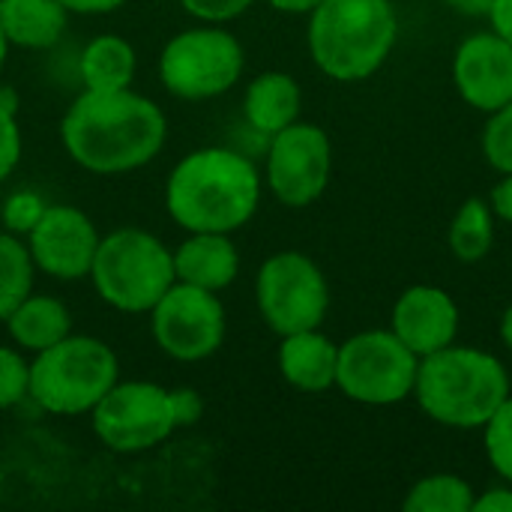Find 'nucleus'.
I'll return each mask as SVG.
<instances>
[{"instance_id": "cd10ccee", "label": "nucleus", "mask_w": 512, "mask_h": 512, "mask_svg": "<svg viewBox=\"0 0 512 512\" xmlns=\"http://www.w3.org/2000/svg\"><path fill=\"white\" fill-rule=\"evenodd\" d=\"M45 198L33 189H18L12 192L6 201H3V210H0V219H3V228L9 234H18V237H27L33 231V225L42 219L45 213Z\"/></svg>"}, {"instance_id": "2f4dec72", "label": "nucleus", "mask_w": 512, "mask_h": 512, "mask_svg": "<svg viewBox=\"0 0 512 512\" xmlns=\"http://www.w3.org/2000/svg\"><path fill=\"white\" fill-rule=\"evenodd\" d=\"M471 512H512V483L510 486H495V489L477 495Z\"/></svg>"}, {"instance_id": "bb28decb", "label": "nucleus", "mask_w": 512, "mask_h": 512, "mask_svg": "<svg viewBox=\"0 0 512 512\" xmlns=\"http://www.w3.org/2000/svg\"><path fill=\"white\" fill-rule=\"evenodd\" d=\"M483 429H486V456L492 468L507 483H512V393Z\"/></svg>"}, {"instance_id": "a878e982", "label": "nucleus", "mask_w": 512, "mask_h": 512, "mask_svg": "<svg viewBox=\"0 0 512 512\" xmlns=\"http://www.w3.org/2000/svg\"><path fill=\"white\" fill-rule=\"evenodd\" d=\"M30 399V363L21 348L0 345V411H9Z\"/></svg>"}, {"instance_id": "7ed1b4c3", "label": "nucleus", "mask_w": 512, "mask_h": 512, "mask_svg": "<svg viewBox=\"0 0 512 512\" xmlns=\"http://www.w3.org/2000/svg\"><path fill=\"white\" fill-rule=\"evenodd\" d=\"M414 396L441 426L483 429L510 399V375L489 351L447 345L420 360Z\"/></svg>"}, {"instance_id": "dca6fc26", "label": "nucleus", "mask_w": 512, "mask_h": 512, "mask_svg": "<svg viewBox=\"0 0 512 512\" xmlns=\"http://www.w3.org/2000/svg\"><path fill=\"white\" fill-rule=\"evenodd\" d=\"M174 273H177V282L219 294L237 279L240 252H237L231 234L192 231L174 249Z\"/></svg>"}, {"instance_id": "9b49d317", "label": "nucleus", "mask_w": 512, "mask_h": 512, "mask_svg": "<svg viewBox=\"0 0 512 512\" xmlns=\"http://www.w3.org/2000/svg\"><path fill=\"white\" fill-rule=\"evenodd\" d=\"M225 306L216 291L174 282L150 309V330L162 354L180 363L213 357L225 342Z\"/></svg>"}, {"instance_id": "7c9ffc66", "label": "nucleus", "mask_w": 512, "mask_h": 512, "mask_svg": "<svg viewBox=\"0 0 512 512\" xmlns=\"http://www.w3.org/2000/svg\"><path fill=\"white\" fill-rule=\"evenodd\" d=\"M171 396V414L177 429H189L204 417V399L195 387H174L168 390Z\"/></svg>"}, {"instance_id": "f3484780", "label": "nucleus", "mask_w": 512, "mask_h": 512, "mask_svg": "<svg viewBox=\"0 0 512 512\" xmlns=\"http://www.w3.org/2000/svg\"><path fill=\"white\" fill-rule=\"evenodd\" d=\"M276 360L282 378L303 393H324L336 387L339 345L330 336H324L318 327L282 336Z\"/></svg>"}, {"instance_id": "2eb2a0df", "label": "nucleus", "mask_w": 512, "mask_h": 512, "mask_svg": "<svg viewBox=\"0 0 512 512\" xmlns=\"http://www.w3.org/2000/svg\"><path fill=\"white\" fill-rule=\"evenodd\" d=\"M390 330L423 360L456 342L459 306L444 288L414 285L396 300Z\"/></svg>"}, {"instance_id": "20e7f679", "label": "nucleus", "mask_w": 512, "mask_h": 512, "mask_svg": "<svg viewBox=\"0 0 512 512\" xmlns=\"http://www.w3.org/2000/svg\"><path fill=\"white\" fill-rule=\"evenodd\" d=\"M399 18L390 0H321L309 12V54L333 81H366L390 57Z\"/></svg>"}, {"instance_id": "a211bd4d", "label": "nucleus", "mask_w": 512, "mask_h": 512, "mask_svg": "<svg viewBox=\"0 0 512 512\" xmlns=\"http://www.w3.org/2000/svg\"><path fill=\"white\" fill-rule=\"evenodd\" d=\"M300 105H303V93L297 78L273 69L249 81L243 96V117L249 129L273 138L276 132L300 120Z\"/></svg>"}, {"instance_id": "b1692460", "label": "nucleus", "mask_w": 512, "mask_h": 512, "mask_svg": "<svg viewBox=\"0 0 512 512\" xmlns=\"http://www.w3.org/2000/svg\"><path fill=\"white\" fill-rule=\"evenodd\" d=\"M474 486L456 474H432L411 486L405 498V512H471Z\"/></svg>"}, {"instance_id": "423d86ee", "label": "nucleus", "mask_w": 512, "mask_h": 512, "mask_svg": "<svg viewBox=\"0 0 512 512\" xmlns=\"http://www.w3.org/2000/svg\"><path fill=\"white\" fill-rule=\"evenodd\" d=\"M87 279L111 309L144 315L177 282L174 252L150 231L120 228L99 240Z\"/></svg>"}, {"instance_id": "1a4fd4ad", "label": "nucleus", "mask_w": 512, "mask_h": 512, "mask_svg": "<svg viewBox=\"0 0 512 512\" xmlns=\"http://www.w3.org/2000/svg\"><path fill=\"white\" fill-rule=\"evenodd\" d=\"M255 300L276 336L321 327L330 309V288L321 267L303 252L270 255L255 279Z\"/></svg>"}, {"instance_id": "72a5a7b5", "label": "nucleus", "mask_w": 512, "mask_h": 512, "mask_svg": "<svg viewBox=\"0 0 512 512\" xmlns=\"http://www.w3.org/2000/svg\"><path fill=\"white\" fill-rule=\"evenodd\" d=\"M492 213L512 225V174H504V180L492 189Z\"/></svg>"}, {"instance_id": "f704fd0d", "label": "nucleus", "mask_w": 512, "mask_h": 512, "mask_svg": "<svg viewBox=\"0 0 512 512\" xmlns=\"http://www.w3.org/2000/svg\"><path fill=\"white\" fill-rule=\"evenodd\" d=\"M489 21H492V30L512 45V0H495Z\"/></svg>"}, {"instance_id": "393cba45", "label": "nucleus", "mask_w": 512, "mask_h": 512, "mask_svg": "<svg viewBox=\"0 0 512 512\" xmlns=\"http://www.w3.org/2000/svg\"><path fill=\"white\" fill-rule=\"evenodd\" d=\"M483 156L495 171L512 174V99L489 114L483 129Z\"/></svg>"}, {"instance_id": "ea45409f", "label": "nucleus", "mask_w": 512, "mask_h": 512, "mask_svg": "<svg viewBox=\"0 0 512 512\" xmlns=\"http://www.w3.org/2000/svg\"><path fill=\"white\" fill-rule=\"evenodd\" d=\"M6 54H9V39L0 27V75H3V66H6Z\"/></svg>"}, {"instance_id": "473e14b6", "label": "nucleus", "mask_w": 512, "mask_h": 512, "mask_svg": "<svg viewBox=\"0 0 512 512\" xmlns=\"http://www.w3.org/2000/svg\"><path fill=\"white\" fill-rule=\"evenodd\" d=\"M69 15H108L114 9H120L126 0H60Z\"/></svg>"}, {"instance_id": "f257e3e1", "label": "nucleus", "mask_w": 512, "mask_h": 512, "mask_svg": "<svg viewBox=\"0 0 512 512\" xmlns=\"http://www.w3.org/2000/svg\"><path fill=\"white\" fill-rule=\"evenodd\" d=\"M165 138V111L132 87L84 90L60 120V141L69 159L105 177L150 165L162 153Z\"/></svg>"}, {"instance_id": "c9c22d12", "label": "nucleus", "mask_w": 512, "mask_h": 512, "mask_svg": "<svg viewBox=\"0 0 512 512\" xmlns=\"http://www.w3.org/2000/svg\"><path fill=\"white\" fill-rule=\"evenodd\" d=\"M453 12H459V15H468V18H489V12H492V6H495V0H444Z\"/></svg>"}, {"instance_id": "4be33fe9", "label": "nucleus", "mask_w": 512, "mask_h": 512, "mask_svg": "<svg viewBox=\"0 0 512 512\" xmlns=\"http://www.w3.org/2000/svg\"><path fill=\"white\" fill-rule=\"evenodd\" d=\"M495 246V213L483 198H468L450 225V249L459 261L477 264Z\"/></svg>"}, {"instance_id": "ddd939ff", "label": "nucleus", "mask_w": 512, "mask_h": 512, "mask_svg": "<svg viewBox=\"0 0 512 512\" xmlns=\"http://www.w3.org/2000/svg\"><path fill=\"white\" fill-rule=\"evenodd\" d=\"M99 231L93 219L69 204H48L42 219L27 234V249L36 270L60 282H78L90 276Z\"/></svg>"}, {"instance_id": "9d476101", "label": "nucleus", "mask_w": 512, "mask_h": 512, "mask_svg": "<svg viewBox=\"0 0 512 512\" xmlns=\"http://www.w3.org/2000/svg\"><path fill=\"white\" fill-rule=\"evenodd\" d=\"M90 426L114 453L153 450L177 432L171 396L153 381H117L90 411Z\"/></svg>"}, {"instance_id": "6e6552de", "label": "nucleus", "mask_w": 512, "mask_h": 512, "mask_svg": "<svg viewBox=\"0 0 512 512\" xmlns=\"http://www.w3.org/2000/svg\"><path fill=\"white\" fill-rule=\"evenodd\" d=\"M420 357L393 330H366L339 345L336 387L360 405H396L414 396Z\"/></svg>"}, {"instance_id": "4c0bfd02", "label": "nucleus", "mask_w": 512, "mask_h": 512, "mask_svg": "<svg viewBox=\"0 0 512 512\" xmlns=\"http://www.w3.org/2000/svg\"><path fill=\"white\" fill-rule=\"evenodd\" d=\"M0 108L18 117V93H15V87L0 84Z\"/></svg>"}, {"instance_id": "4468645a", "label": "nucleus", "mask_w": 512, "mask_h": 512, "mask_svg": "<svg viewBox=\"0 0 512 512\" xmlns=\"http://www.w3.org/2000/svg\"><path fill=\"white\" fill-rule=\"evenodd\" d=\"M453 81L471 108L498 111L512 99V45L495 30L468 36L453 57Z\"/></svg>"}, {"instance_id": "e433bc0d", "label": "nucleus", "mask_w": 512, "mask_h": 512, "mask_svg": "<svg viewBox=\"0 0 512 512\" xmlns=\"http://www.w3.org/2000/svg\"><path fill=\"white\" fill-rule=\"evenodd\" d=\"M267 3L279 12H288V15H309L321 0H267Z\"/></svg>"}, {"instance_id": "c85d7f7f", "label": "nucleus", "mask_w": 512, "mask_h": 512, "mask_svg": "<svg viewBox=\"0 0 512 512\" xmlns=\"http://www.w3.org/2000/svg\"><path fill=\"white\" fill-rule=\"evenodd\" d=\"M177 3L183 6V12H189L204 24H225L240 18L255 0H177Z\"/></svg>"}, {"instance_id": "0eeeda50", "label": "nucleus", "mask_w": 512, "mask_h": 512, "mask_svg": "<svg viewBox=\"0 0 512 512\" xmlns=\"http://www.w3.org/2000/svg\"><path fill=\"white\" fill-rule=\"evenodd\" d=\"M246 66L243 45L222 24H201L171 36L159 54L162 87L186 102H207L228 93Z\"/></svg>"}, {"instance_id": "5701e85b", "label": "nucleus", "mask_w": 512, "mask_h": 512, "mask_svg": "<svg viewBox=\"0 0 512 512\" xmlns=\"http://www.w3.org/2000/svg\"><path fill=\"white\" fill-rule=\"evenodd\" d=\"M33 273L36 264L27 243L18 234L0 231V321H6V315L33 294Z\"/></svg>"}, {"instance_id": "58836bf2", "label": "nucleus", "mask_w": 512, "mask_h": 512, "mask_svg": "<svg viewBox=\"0 0 512 512\" xmlns=\"http://www.w3.org/2000/svg\"><path fill=\"white\" fill-rule=\"evenodd\" d=\"M501 339H504V345L512 351V306L504 312V318H501Z\"/></svg>"}, {"instance_id": "412c9836", "label": "nucleus", "mask_w": 512, "mask_h": 512, "mask_svg": "<svg viewBox=\"0 0 512 512\" xmlns=\"http://www.w3.org/2000/svg\"><path fill=\"white\" fill-rule=\"evenodd\" d=\"M138 69L135 48L114 33L96 36L87 42L78 60V72L84 81V90H123L132 87Z\"/></svg>"}, {"instance_id": "c756f323", "label": "nucleus", "mask_w": 512, "mask_h": 512, "mask_svg": "<svg viewBox=\"0 0 512 512\" xmlns=\"http://www.w3.org/2000/svg\"><path fill=\"white\" fill-rule=\"evenodd\" d=\"M21 126H18V117L3 111L0 108V183L18 168L21 162Z\"/></svg>"}, {"instance_id": "f03ea898", "label": "nucleus", "mask_w": 512, "mask_h": 512, "mask_svg": "<svg viewBox=\"0 0 512 512\" xmlns=\"http://www.w3.org/2000/svg\"><path fill=\"white\" fill-rule=\"evenodd\" d=\"M261 174L255 162L231 147H198L186 153L165 183L168 216L183 231H240L258 210Z\"/></svg>"}, {"instance_id": "39448f33", "label": "nucleus", "mask_w": 512, "mask_h": 512, "mask_svg": "<svg viewBox=\"0 0 512 512\" xmlns=\"http://www.w3.org/2000/svg\"><path fill=\"white\" fill-rule=\"evenodd\" d=\"M117 381V354L96 336L69 333L30 363V399L54 417L90 414Z\"/></svg>"}, {"instance_id": "aec40b11", "label": "nucleus", "mask_w": 512, "mask_h": 512, "mask_svg": "<svg viewBox=\"0 0 512 512\" xmlns=\"http://www.w3.org/2000/svg\"><path fill=\"white\" fill-rule=\"evenodd\" d=\"M69 9L60 0H0V27L9 45L51 48L60 42Z\"/></svg>"}, {"instance_id": "6ab92c4d", "label": "nucleus", "mask_w": 512, "mask_h": 512, "mask_svg": "<svg viewBox=\"0 0 512 512\" xmlns=\"http://www.w3.org/2000/svg\"><path fill=\"white\" fill-rule=\"evenodd\" d=\"M6 330L15 348L39 354L72 333V315L63 300L48 294H27L9 315Z\"/></svg>"}, {"instance_id": "f8f14e48", "label": "nucleus", "mask_w": 512, "mask_h": 512, "mask_svg": "<svg viewBox=\"0 0 512 512\" xmlns=\"http://www.w3.org/2000/svg\"><path fill=\"white\" fill-rule=\"evenodd\" d=\"M333 171V147L321 126L291 123L270 138L267 147V186L285 207L315 204Z\"/></svg>"}]
</instances>
